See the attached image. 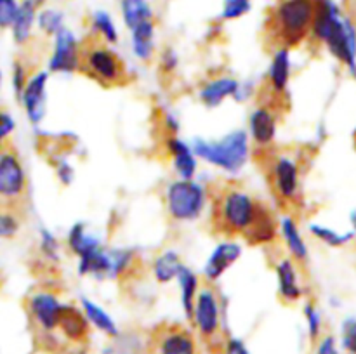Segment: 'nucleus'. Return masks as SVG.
Masks as SVG:
<instances>
[{
    "mask_svg": "<svg viewBox=\"0 0 356 354\" xmlns=\"http://www.w3.org/2000/svg\"><path fill=\"white\" fill-rule=\"evenodd\" d=\"M316 0H275L266 12L263 38L271 52L291 51L309 40Z\"/></svg>",
    "mask_w": 356,
    "mask_h": 354,
    "instance_id": "nucleus-1",
    "label": "nucleus"
},
{
    "mask_svg": "<svg viewBox=\"0 0 356 354\" xmlns=\"http://www.w3.org/2000/svg\"><path fill=\"white\" fill-rule=\"evenodd\" d=\"M211 196V228L222 238H243L256 221L264 201L233 183H219L207 191Z\"/></svg>",
    "mask_w": 356,
    "mask_h": 354,
    "instance_id": "nucleus-2",
    "label": "nucleus"
},
{
    "mask_svg": "<svg viewBox=\"0 0 356 354\" xmlns=\"http://www.w3.org/2000/svg\"><path fill=\"white\" fill-rule=\"evenodd\" d=\"M309 40L323 45L356 78V24L336 0H316Z\"/></svg>",
    "mask_w": 356,
    "mask_h": 354,
    "instance_id": "nucleus-3",
    "label": "nucleus"
},
{
    "mask_svg": "<svg viewBox=\"0 0 356 354\" xmlns=\"http://www.w3.org/2000/svg\"><path fill=\"white\" fill-rule=\"evenodd\" d=\"M256 160L266 176L273 196L282 208H296L301 203V169L294 156L273 148L256 149Z\"/></svg>",
    "mask_w": 356,
    "mask_h": 354,
    "instance_id": "nucleus-4",
    "label": "nucleus"
},
{
    "mask_svg": "<svg viewBox=\"0 0 356 354\" xmlns=\"http://www.w3.org/2000/svg\"><path fill=\"white\" fill-rule=\"evenodd\" d=\"M79 71L108 89L127 85L131 80V73L120 56L110 47V44L94 35L80 42Z\"/></svg>",
    "mask_w": 356,
    "mask_h": 354,
    "instance_id": "nucleus-5",
    "label": "nucleus"
},
{
    "mask_svg": "<svg viewBox=\"0 0 356 354\" xmlns=\"http://www.w3.org/2000/svg\"><path fill=\"white\" fill-rule=\"evenodd\" d=\"M195 155L226 172H238L249 158V135L243 130L229 132L219 141H202L193 144Z\"/></svg>",
    "mask_w": 356,
    "mask_h": 354,
    "instance_id": "nucleus-6",
    "label": "nucleus"
},
{
    "mask_svg": "<svg viewBox=\"0 0 356 354\" xmlns=\"http://www.w3.org/2000/svg\"><path fill=\"white\" fill-rule=\"evenodd\" d=\"M209 193L193 179H177L165 189V212L172 222H190L200 217Z\"/></svg>",
    "mask_w": 356,
    "mask_h": 354,
    "instance_id": "nucleus-7",
    "label": "nucleus"
},
{
    "mask_svg": "<svg viewBox=\"0 0 356 354\" xmlns=\"http://www.w3.org/2000/svg\"><path fill=\"white\" fill-rule=\"evenodd\" d=\"M214 283H205L200 287L195 302V312L191 323L197 328L198 335L204 342L212 346L221 340L222 330V307L218 290L212 287Z\"/></svg>",
    "mask_w": 356,
    "mask_h": 354,
    "instance_id": "nucleus-8",
    "label": "nucleus"
},
{
    "mask_svg": "<svg viewBox=\"0 0 356 354\" xmlns=\"http://www.w3.org/2000/svg\"><path fill=\"white\" fill-rule=\"evenodd\" d=\"M26 174L19 155L9 142L0 148V198L7 205H17L26 196Z\"/></svg>",
    "mask_w": 356,
    "mask_h": 354,
    "instance_id": "nucleus-9",
    "label": "nucleus"
},
{
    "mask_svg": "<svg viewBox=\"0 0 356 354\" xmlns=\"http://www.w3.org/2000/svg\"><path fill=\"white\" fill-rule=\"evenodd\" d=\"M63 302L51 290H38L28 298V312L35 325L45 333L59 328V319L63 312Z\"/></svg>",
    "mask_w": 356,
    "mask_h": 354,
    "instance_id": "nucleus-10",
    "label": "nucleus"
},
{
    "mask_svg": "<svg viewBox=\"0 0 356 354\" xmlns=\"http://www.w3.org/2000/svg\"><path fill=\"white\" fill-rule=\"evenodd\" d=\"M80 68V42L72 30L63 28L54 37V51L49 69L54 73H73Z\"/></svg>",
    "mask_w": 356,
    "mask_h": 354,
    "instance_id": "nucleus-11",
    "label": "nucleus"
},
{
    "mask_svg": "<svg viewBox=\"0 0 356 354\" xmlns=\"http://www.w3.org/2000/svg\"><path fill=\"white\" fill-rule=\"evenodd\" d=\"M156 354H198L197 339L181 325H162L155 330Z\"/></svg>",
    "mask_w": 356,
    "mask_h": 354,
    "instance_id": "nucleus-12",
    "label": "nucleus"
},
{
    "mask_svg": "<svg viewBox=\"0 0 356 354\" xmlns=\"http://www.w3.org/2000/svg\"><path fill=\"white\" fill-rule=\"evenodd\" d=\"M278 117H280V111L268 104L257 103V108L249 118L250 139H252L256 149L273 148L275 137H277Z\"/></svg>",
    "mask_w": 356,
    "mask_h": 354,
    "instance_id": "nucleus-13",
    "label": "nucleus"
},
{
    "mask_svg": "<svg viewBox=\"0 0 356 354\" xmlns=\"http://www.w3.org/2000/svg\"><path fill=\"white\" fill-rule=\"evenodd\" d=\"M298 262L289 257H280L275 262V273L278 280V297L284 304H296L302 298V287L299 283Z\"/></svg>",
    "mask_w": 356,
    "mask_h": 354,
    "instance_id": "nucleus-14",
    "label": "nucleus"
},
{
    "mask_svg": "<svg viewBox=\"0 0 356 354\" xmlns=\"http://www.w3.org/2000/svg\"><path fill=\"white\" fill-rule=\"evenodd\" d=\"M47 78L49 75L45 71L35 73L33 76H30L23 94H21V101H23V106L31 124H38L44 118Z\"/></svg>",
    "mask_w": 356,
    "mask_h": 354,
    "instance_id": "nucleus-15",
    "label": "nucleus"
},
{
    "mask_svg": "<svg viewBox=\"0 0 356 354\" xmlns=\"http://www.w3.org/2000/svg\"><path fill=\"white\" fill-rule=\"evenodd\" d=\"M163 148L169 158L172 160L174 169L181 179H193L197 172V160L193 156V149L181 141L176 134H163Z\"/></svg>",
    "mask_w": 356,
    "mask_h": 354,
    "instance_id": "nucleus-16",
    "label": "nucleus"
},
{
    "mask_svg": "<svg viewBox=\"0 0 356 354\" xmlns=\"http://www.w3.org/2000/svg\"><path fill=\"white\" fill-rule=\"evenodd\" d=\"M59 332L66 340L73 344H83L89 339L90 321L87 319L82 307L73 304L63 305L61 319H59Z\"/></svg>",
    "mask_w": 356,
    "mask_h": 354,
    "instance_id": "nucleus-17",
    "label": "nucleus"
},
{
    "mask_svg": "<svg viewBox=\"0 0 356 354\" xmlns=\"http://www.w3.org/2000/svg\"><path fill=\"white\" fill-rule=\"evenodd\" d=\"M240 255H242V248H240L238 243H219L214 248V252L211 253V257L207 259V262H205L204 276L207 280V283H216L229 269V266L238 260Z\"/></svg>",
    "mask_w": 356,
    "mask_h": 354,
    "instance_id": "nucleus-18",
    "label": "nucleus"
},
{
    "mask_svg": "<svg viewBox=\"0 0 356 354\" xmlns=\"http://www.w3.org/2000/svg\"><path fill=\"white\" fill-rule=\"evenodd\" d=\"M278 236V224L277 217H275L273 210L266 207V203L263 205L261 212L257 214L256 221L250 226L249 231L243 235V239H245L249 245L254 246H264L275 243Z\"/></svg>",
    "mask_w": 356,
    "mask_h": 354,
    "instance_id": "nucleus-19",
    "label": "nucleus"
},
{
    "mask_svg": "<svg viewBox=\"0 0 356 354\" xmlns=\"http://www.w3.org/2000/svg\"><path fill=\"white\" fill-rule=\"evenodd\" d=\"M240 90V83L235 78L226 75L209 78L204 85L200 87V101L205 106H219L228 97L236 96Z\"/></svg>",
    "mask_w": 356,
    "mask_h": 354,
    "instance_id": "nucleus-20",
    "label": "nucleus"
},
{
    "mask_svg": "<svg viewBox=\"0 0 356 354\" xmlns=\"http://www.w3.org/2000/svg\"><path fill=\"white\" fill-rule=\"evenodd\" d=\"M38 9H40V6H37L31 0H21L16 19H14L13 26H10L13 38L17 45H24L30 42L31 35H33V28L37 24Z\"/></svg>",
    "mask_w": 356,
    "mask_h": 354,
    "instance_id": "nucleus-21",
    "label": "nucleus"
},
{
    "mask_svg": "<svg viewBox=\"0 0 356 354\" xmlns=\"http://www.w3.org/2000/svg\"><path fill=\"white\" fill-rule=\"evenodd\" d=\"M280 235L284 238L285 246H287L289 255L298 262L299 267H305L306 262H308V246H306L301 231H299L298 222H296L292 215H287L282 221Z\"/></svg>",
    "mask_w": 356,
    "mask_h": 354,
    "instance_id": "nucleus-22",
    "label": "nucleus"
},
{
    "mask_svg": "<svg viewBox=\"0 0 356 354\" xmlns=\"http://www.w3.org/2000/svg\"><path fill=\"white\" fill-rule=\"evenodd\" d=\"M132 51L141 61H149L155 51V19L138 24L131 30Z\"/></svg>",
    "mask_w": 356,
    "mask_h": 354,
    "instance_id": "nucleus-23",
    "label": "nucleus"
},
{
    "mask_svg": "<svg viewBox=\"0 0 356 354\" xmlns=\"http://www.w3.org/2000/svg\"><path fill=\"white\" fill-rule=\"evenodd\" d=\"M176 280L181 288V304H183L184 314H186V318L191 321V319H193L197 295L198 292H200V281H198L197 273H193V271L186 266L181 267Z\"/></svg>",
    "mask_w": 356,
    "mask_h": 354,
    "instance_id": "nucleus-24",
    "label": "nucleus"
},
{
    "mask_svg": "<svg viewBox=\"0 0 356 354\" xmlns=\"http://www.w3.org/2000/svg\"><path fill=\"white\" fill-rule=\"evenodd\" d=\"M120 14L129 30L146 21L155 19L149 0H120Z\"/></svg>",
    "mask_w": 356,
    "mask_h": 354,
    "instance_id": "nucleus-25",
    "label": "nucleus"
},
{
    "mask_svg": "<svg viewBox=\"0 0 356 354\" xmlns=\"http://www.w3.org/2000/svg\"><path fill=\"white\" fill-rule=\"evenodd\" d=\"M82 309L86 312L87 319L90 321V325L96 326L97 330L104 333V335L111 337V339H117L120 335V330H118L115 319L104 311L101 305H97L96 302L89 301V298H82Z\"/></svg>",
    "mask_w": 356,
    "mask_h": 354,
    "instance_id": "nucleus-26",
    "label": "nucleus"
},
{
    "mask_svg": "<svg viewBox=\"0 0 356 354\" xmlns=\"http://www.w3.org/2000/svg\"><path fill=\"white\" fill-rule=\"evenodd\" d=\"M183 267L181 257L177 255L174 250H167V252L160 253L155 260H153V276L159 283H169V281L176 280L179 269Z\"/></svg>",
    "mask_w": 356,
    "mask_h": 354,
    "instance_id": "nucleus-27",
    "label": "nucleus"
},
{
    "mask_svg": "<svg viewBox=\"0 0 356 354\" xmlns=\"http://www.w3.org/2000/svg\"><path fill=\"white\" fill-rule=\"evenodd\" d=\"M89 24L90 35H94V37L101 38V40H104L110 45L117 44L118 42L117 24H115L111 14L106 12V10H94V12L90 14Z\"/></svg>",
    "mask_w": 356,
    "mask_h": 354,
    "instance_id": "nucleus-28",
    "label": "nucleus"
},
{
    "mask_svg": "<svg viewBox=\"0 0 356 354\" xmlns=\"http://www.w3.org/2000/svg\"><path fill=\"white\" fill-rule=\"evenodd\" d=\"M37 26L38 30H40L44 35H47V37H56L63 28H66L65 12L59 10L58 7L42 6L40 9H38Z\"/></svg>",
    "mask_w": 356,
    "mask_h": 354,
    "instance_id": "nucleus-29",
    "label": "nucleus"
},
{
    "mask_svg": "<svg viewBox=\"0 0 356 354\" xmlns=\"http://www.w3.org/2000/svg\"><path fill=\"white\" fill-rule=\"evenodd\" d=\"M99 245L94 236H90L89 233L86 231L83 224H75L68 233V248L72 250V253H75L76 257L83 255L89 250H92L94 246Z\"/></svg>",
    "mask_w": 356,
    "mask_h": 354,
    "instance_id": "nucleus-30",
    "label": "nucleus"
},
{
    "mask_svg": "<svg viewBox=\"0 0 356 354\" xmlns=\"http://www.w3.org/2000/svg\"><path fill=\"white\" fill-rule=\"evenodd\" d=\"M309 231L315 236L318 242L325 243L329 246H343L346 245L348 242H351L355 236V233H346V235H341V233L334 231V229L327 228V226L322 224H312L309 226Z\"/></svg>",
    "mask_w": 356,
    "mask_h": 354,
    "instance_id": "nucleus-31",
    "label": "nucleus"
},
{
    "mask_svg": "<svg viewBox=\"0 0 356 354\" xmlns=\"http://www.w3.org/2000/svg\"><path fill=\"white\" fill-rule=\"evenodd\" d=\"M252 9V0H222L221 19L235 21L245 16Z\"/></svg>",
    "mask_w": 356,
    "mask_h": 354,
    "instance_id": "nucleus-32",
    "label": "nucleus"
},
{
    "mask_svg": "<svg viewBox=\"0 0 356 354\" xmlns=\"http://www.w3.org/2000/svg\"><path fill=\"white\" fill-rule=\"evenodd\" d=\"M305 316L306 321H308V332H309V339L313 342L320 339L322 335V314H320L318 307L315 305V302L309 301L305 304Z\"/></svg>",
    "mask_w": 356,
    "mask_h": 354,
    "instance_id": "nucleus-33",
    "label": "nucleus"
},
{
    "mask_svg": "<svg viewBox=\"0 0 356 354\" xmlns=\"http://www.w3.org/2000/svg\"><path fill=\"white\" fill-rule=\"evenodd\" d=\"M21 0H0V30L13 26Z\"/></svg>",
    "mask_w": 356,
    "mask_h": 354,
    "instance_id": "nucleus-34",
    "label": "nucleus"
},
{
    "mask_svg": "<svg viewBox=\"0 0 356 354\" xmlns=\"http://www.w3.org/2000/svg\"><path fill=\"white\" fill-rule=\"evenodd\" d=\"M40 252L44 253L45 259L52 260V262H56L59 259L58 239H56V236L52 233L45 231V229L40 233Z\"/></svg>",
    "mask_w": 356,
    "mask_h": 354,
    "instance_id": "nucleus-35",
    "label": "nucleus"
},
{
    "mask_svg": "<svg viewBox=\"0 0 356 354\" xmlns=\"http://www.w3.org/2000/svg\"><path fill=\"white\" fill-rule=\"evenodd\" d=\"M343 347L350 354H356V319L350 318L343 323Z\"/></svg>",
    "mask_w": 356,
    "mask_h": 354,
    "instance_id": "nucleus-36",
    "label": "nucleus"
},
{
    "mask_svg": "<svg viewBox=\"0 0 356 354\" xmlns=\"http://www.w3.org/2000/svg\"><path fill=\"white\" fill-rule=\"evenodd\" d=\"M19 229V221L10 212H0V238H10Z\"/></svg>",
    "mask_w": 356,
    "mask_h": 354,
    "instance_id": "nucleus-37",
    "label": "nucleus"
},
{
    "mask_svg": "<svg viewBox=\"0 0 356 354\" xmlns=\"http://www.w3.org/2000/svg\"><path fill=\"white\" fill-rule=\"evenodd\" d=\"M179 65V58H177L176 51L172 49H163L162 56H160V71L163 75H172Z\"/></svg>",
    "mask_w": 356,
    "mask_h": 354,
    "instance_id": "nucleus-38",
    "label": "nucleus"
},
{
    "mask_svg": "<svg viewBox=\"0 0 356 354\" xmlns=\"http://www.w3.org/2000/svg\"><path fill=\"white\" fill-rule=\"evenodd\" d=\"M28 80H30V76H28L26 66H23L21 62H16V65H14L13 83H14V90H16V94L19 97H21V94H23L24 87H26Z\"/></svg>",
    "mask_w": 356,
    "mask_h": 354,
    "instance_id": "nucleus-39",
    "label": "nucleus"
},
{
    "mask_svg": "<svg viewBox=\"0 0 356 354\" xmlns=\"http://www.w3.org/2000/svg\"><path fill=\"white\" fill-rule=\"evenodd\" d=\"M14 130V120L9 113L6 111H0V144L7 141V137L10 135V132Z\"/></svg>",
    "mask_w": 356,
    "mask_h": 354,
    "instance_id": "nucleus-40",
    "label": "nucleus"
},
{
    "mask_svg": "<svg viewBox=\"0 0 356 354\" xmlns=\"http://www.w3.org/2000/svg\"><path fill=\"white\" fill-rule=\"evenodd\" d=\"M315 354H339L336 339L332 335H325L323 339H320Z\"/></svg>",
    "mask_w": 356,
    "mask_h": 354,
    "instance_id": "nucleus-41",
    "label": "nucleus"
},
{
    "mask_svg": "<svg viewBox=\"0 0 356 354\" xmlns=\"http://www.w3.org/2000/svg\"><path fill=\"white\" fill-rule=\"evenodd\" d=\"M225 354H250L247 351L245 344L238 339H229L228 342L225 344Z\"/></svg>",
    "mask_w": 356,
    "mask_h": 354,
    "instance_id": "nucleus-42",
    "label": "nucleus"
},
{
    "mask_svg": "<svg viewBox=\"0 0 356 354\" xmlns=\"http://www.w3.org/2000/svg\"><path fill=\"white\" fill-rule=\"evenodd\" d=\"M351 224H353V229L356 231V210L351 212Z\"/></svg>",
    "mask_w": 356,
    "mask_h": 354,
    "instance_id": "nucleus-43",
    "label": "nucleus"
},
{
    "mask_svg": "<svg viewBox=\"0 0 356 354\" xmlns=\"http://www.w3.org/2000/svg\"><path fill=\"white\" fill-rule=\"evenodd\" d=\"M31 2H35L37 3V6H45V2H49V0H31Z\"/></svg>",
    "mask_w": 356,
    "mask_h": 354,
    "instance_id": "nucleus-44",
    "label": "nucleus"
},
{
    "mask_svg": "<svg viewBox=\"0 0 356 354\" xmlns=\"http://www.w3.org/2000/svg\"><path fill=\"white\" fill-rule=\"evenodd\" d=\"M75 354H87L86 351H79V353H75Z\"/></svg>",
    "mask_w": 356,
    "mask_h": 354,
    "instance_id": "nucleus-45",
    "label": "nucleus"
},
{
    "mask_svg": "<svg viewBox=\"0 0 356 354\" xmlns=\"http://www.w3.org/2000/svg\"><path fill=\"white\" fill-rule=\"evenodd\" d=\"M355 148H356V130H355Z\"/></svg>",
    "mask_w": 356,
    "mask_h": 354,
    "instance_id": "nucleus-46",
    "label": "nucleus"
},
{
    "mask_svg": "<svg viewBox=\"0 0 356 354\" xmlns=\"http://www.w3.org/2000/svg\"><path fill=\"white\" fill-rule=\"evenodd\" d=\"M0 83H2V75H0Z\"/></svg>",
    "mask_w": 356,
    "mask_h": 354,
    "instance_id": "nucleus-47",
    "label": "nucleus"
}]
</instances>
